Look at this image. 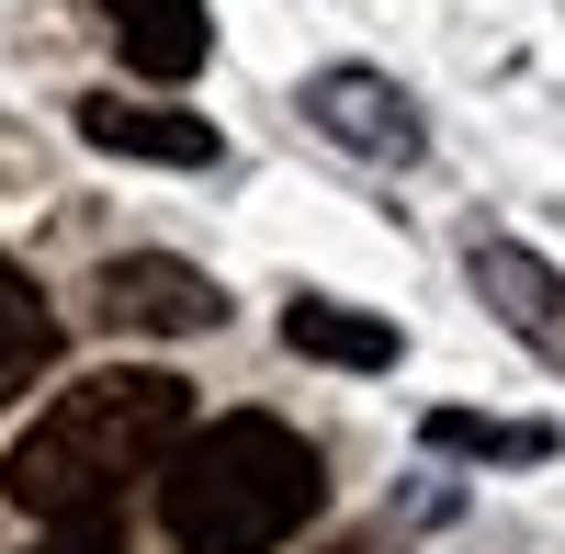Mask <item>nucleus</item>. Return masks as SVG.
I'll use <instances>...</instances> for the list:
<instances>
[{
  "instance_id": "f257e3e1",
  "label": "nucleus",
  "mask_w": 565,
  "mask_h": 554,
  "mask_svg": "<svg viewBox=\"0 0 565 554\" xmlns=\"http://www.w3.org/2000/svg\"><path fill=\"white\" fill-rule=\"evenodd\" d=\"M181 430H193L181 374L125 362V374H90V385H68L57 407H45V419L12 441L0 487H12L34 521H90V510H114L136 476H159L181 452Z\"/></svg>"
},
{
  "instance_id": "f03ea898",
  "label": "nucleus",
  "mask_w": 565,
  "mask_h": 554,
  "mask_svg": "<svg viewBox=\"0 0 565 554\" xmlns=\"http://www.w3.org/2000/svg\"><path fill=\"white\" fill-rule=\"evenodd\" d=\"M317 498H328L317 441L260 419V407H238L215 430H181V452L159 465V521L181 554H271L317 521Z\"/></svg>"
},
{
  "instance_id": "7ed1b4c3",
  "label": "nucleus",
  "mask_w": 565,
  "mask_h": 554,
  "mask_svg": "<svg viewBox=\"0 0 565 554\" xmlns=\"http://www.w3.org/2000/svg\"><path fill=\"white\" fill-rule=\"evenodd\" d=\"M90 306H103L114 329H159V340H181V329H215V317H226V295L204 284L193 260H170V249L103 260V284H90Z\"/></svg>"
},
{
  "instance_id": "20e7f679",
  "label": "nucleus",
  "mask_w": 565,
  "mask_h": 554,
  "mask_svg": "<svg viewBox=\"0 0 565 554\" xmlns=\"http://www.w3.org/2000/svg\"><path fill=\"white\" fill-rule=\"evenodd\" d=\"M476 295L521 329L554 374H565V271L554 260H532V249H509V238H476Z\"/></svg>"
},
{
  "instance_id": "39448f33",
  "label": "nucleus",
  "mask_w": 565,
  "mask_h": 554,
  "mask_svg": "<svg viewBox=\"0 0 565 554\" xmlns=\"http://www.w3.org/2000/svg\"><path fill=\"white\" fill-rule=\"evenodd\" d=\"M79 136L114 159H159V170H204L215 159V125L204 114H170V103H125V90H90L79 103Z\"/></svg>"
},
{
  "instance_id": "423d86ee",
  "label": "nucleus",
  "mask_w": 565,
  "mask_h": 554,
  "mask_svg": "<svg viewBox=\"0 0 565 554\" xmlns=\"http://www.w3.org/2000/svg\"><path fill=\"white\" fill-rule=\"evenodd\" d=\"M306 114L340 136V148H373V159H418V114H407V90L385 79H362V68H328L306 90Z\"/></svg>"
},
{
  "instance_id": "0eeeda50",
  "label": "nucleus",
  "mask_w": 565,
  "mask_h": 554,
  "mask_svg": "<svg viewBox=\"0 0 565 554\" xmlns=\"http://www.w3.org/2000/svg\"><path fill=\"white\" fill-rule=\"evenodd\" d=\"M103 23H114V45H125V68L136 79H193L204 68V0H103Z\"/></svg>"
},
{
  "instance_id": "6e6552de",
  "label": "nucleus",
  "mask_w": 565,
  "mask_h": 554,
  "mask_svg": "<svg viewBox=\"0 0 565 554\" xmlns=\"http://www.w3.org/2000/svg\"><path fill=\"white\" fill-rule=\"evenodd\" d=\"M282 340H295L306 362H351V374H373V362H396V329L362 306H328V295H295L282 306Z\"/></svg>"
},
{
  "instance_id": "1a4fd4ad",
  "label": "nucleus",
  "mask_w": 565,
  "mask_h": 554,
  "mask_svg": "<svg viewBox=\"0 0 565 554\" xmlns=\"http://www.w3.org/2000/svg\"><path fill=\"white\" fill-rule=\"evenodd\" d=\"M45 362H57V306L34 295V271L23 260H0V407H12Z\"/></svg>"
},
{
  "instance_id": "9d476101",
  "label": "nucleus",
  "mask_w": 565,
  "mask_h": 554,
  "mask_svg": "<svg viewBox=\"0 0 565 554\" xmlns=\"http://www.w3.org/2000/svg\"><path fill=\"white\" fill-rule=\"evenodd\" d=\"M441 452H509V465H532V452H554V430H521V419H463V407H441L430 419Z\"/></svg>"
},
{
  "instance_id": "9b49d317",
  "label": "nucleus",
  "mask_w": 565,
  "mask_h": 554,
  "mask_svg": "<svg viewBox=\"0 0 565 554\" xmlns=\"http://www.w3.org/2000/svg\"><path fill=\"white\" fill-rule=\"evenodd\" d=\"M23 554H125V521H114V510H90V521H45Z\"/></svg>"
},
{
  "instance_id": "f8f14e48",
  "label": "nucleus",
  "mask_w": 565,
  "mask_h": 554,
  "mask_svg": "<svg viewBox=\"0 0 565 554\" xmlns=\"http://www.w3.org/2000/svg\"><path fill=\"white\" fill-rule=\"evenodd\" d=\"M351 554H362V543H351Z\"/></svg>"
}]
</instances>
